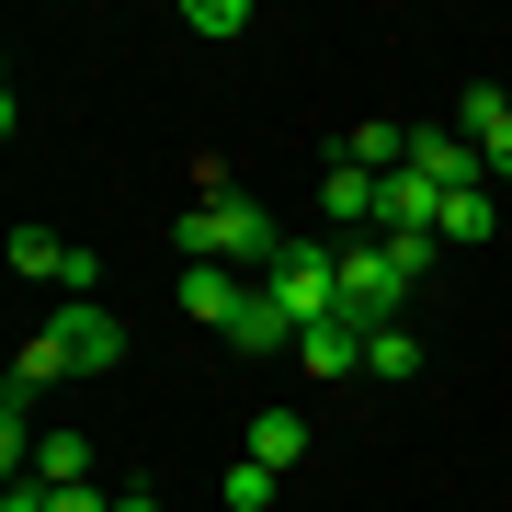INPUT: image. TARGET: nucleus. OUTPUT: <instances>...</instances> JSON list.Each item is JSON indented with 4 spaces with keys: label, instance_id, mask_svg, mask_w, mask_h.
Returning <instances> with one entry per match:
<instances>
[{
    "label": "nucleus",
    "instance_id": "obj_1",
    "mask_svg": "<svg viewBox=\"0 0 512 512\" xmlns=\"http://www.w3.org/2000/svg\"><path fill=\"white\" fill-rule=\"evenodd\" d=\"M171 239H183V262H228V274H239V262H274V251H285V228L262 217V205L239 194V183H217V171H205L194 217L171 228Z\"/></svg>",
    "mask_w": 512,
    "mask_h": 512
},
{
    "label": "nucleus",
    "instance_id": "obj_2",
    "mask_svg": "<svg viewBox=\"0 0 512 512\" xmlns=\"http://www.w3.org/2000/svg\"><path fill=\"white\" fill-rule=\"evenodd\" d=\"M262 296H274L296 330L342 319V239H285V251L262 262Z\"/></svg>",
    "mask_w": 512,
    "mask_h": 512
},
{
    "label": "nucleus",
    "instance_id": "obj_3",
    "mask_svg": "<svg viewBox=\"0 0 512 512\" xmlns=\"http://www.w3.org/2000/svg\"><path fill=\"white\" fill-rule=\"evenodd\" d=\"M12 274H23V285H57V296L80 308V296H92V251L57 239V228H12Z\"/></svg>",
    "mask_w": 512,
    "mask_h": 512
},
{
    "label": "nucleus",
    "instance_id": "obj_4",
    "mask_svg": "<svg viewBox=\"0 0 512 512\" xmlns=\"http://www.w3.org/2000/svg\"><path fill=\"white\" fill-rule=\"evenodd\" d=\"M46 330H57V353H69L80 376H114V365H126V319H114V308H92V296H80V308H57Z\"/></svg>",
    "mask_w": 512,
    "mask_h": 512
},
{
    "label": "nucleus",
    "instance_id": "obj_5",
    "mask_svg": "<svg viewBox=\"0 0 512 512\" xmlns=\"http://www.w3.org/2000/svg\"><path fill=\"white\" fill-rule=\"evenodd\" d=\"M251 274H228V262H183V319L194 330H217V342H228V330H239V308H251Z\"/></svg>",
    "mask_w": 512,
    "mask_h": 512
},
{
    "label": "nucleus",
    "instance_id": "obj_6",
    "mask_svg": "<svg viewBox=\"0 0 512 512\" xmlns=\"http://www.w3.org/2000/svg\"><path fill=\"white\" fill-rule=\"evenodd\" d=\"M410 171L421 183H444V194H467V183H490V160L456 137V126H410Z\"/></svg>",
    "mask_w": 512,
    "mask_h": 512
},
{
    "label": "nucleus",
    "instance_id": "obj_7",
    "mask_svg": "<svg viewBox=\"0 0 512 512\" xmlns=\"http://www.w3.org/2000/svg\"><path fill=\"white\" fill-rule=\"evenodd\" d=\"M319 217H342V239H376V171L330 160V183H319Z\"/></svg>",
    "mask_w": 512,
    "mask_h": 512
},
{
    "label": "nucleus",
    "instance_id": "obj_8",
    "mask_svg": "<svg viewBox=\"0 0 512 512\" xmlns=\"http://www.w3.org/2000/svg\"><path fill=\"white\" fill-rule=\"evenodd\" d=\"M467 148L501 171V183H512V92H490V80L467 92Z\"/></svg>",
    "mask_w": 512,
    "mask_h": 512
},
{
    "label": "nucleus",
    "instance_id": "obj_9",
    "mask_svg": "<svg viewBox=\"0 0 512 512\" xmlns=\"http://www.w3.org/2000/svg\"><path fill=\"white\" fill-rule=\"evenodd\" d=\"M296 365H308V376H365V330H353V319L296 330Z\"/></svg>",
    "mask_w": 512,
    "mask_h": 512
},
{
    "label": "nucleus",
    "instance_id": "obj_10",
    "mask_svg": "<svg viewBox=\"0 0 512 512\" xmlns=\"http://www.w3.org/2000/svg\"><path fill=\"white\" fill-rule=\"evenodd\" d=\"M490 228H501V194H490V183L444 194V217H433V239H444V251H478V239H490Z\"/></svg>",
    "mask_w": 512,
    "mask_h": 512
},
{
    "label": "nucleus",
    "instance_id": "obj_11",
    "mask_svg": "<svg viewBox=\"0 0 512 512\" xmlns=\"http://www.w3.org/2000/svg\"><path fill=\"white\" fill-rule=\"evenodd\" d=\"M342 160L387 183V171H410V126H387V114H376V126H342Z\"/></svg>",
    "mask_w": 512,
    "mask_h": 512
},
{
    "label": "nucleus",
    "instance_id": "obj_12",
    "mask_svg": "<svg viewBox=\"0 0 512 512\" xmlns=\"http://www.w3.org/2000/svg\"><path fill=\"white\" fill-rule=\"evenodd\" d=\"M251 456L274 467V478H296V456H308V421H296V410H251Z\"/></svg>",
    "mask_w": 512,
    "mask_h": 512
},
{
    "label": "nucleus",
    "instance_id": "obj_13",
    "mask_svg": "<svg viewBox=\"0 0 512 512\" xmlns=\"http://www.w3.org/2000/svg\"><path fill=\"white\" fill-rule=\"evenodd\" d=\"M35 490H92V444H80V433H46L35 444Z\"/></svg>",
    "mask_w": 512,
    "mask_h": 512
},
{
    "label": "nucleus",
    "instance_id": "obj_14",
    "mask_svg": "<svg viewBox=\"0 0 512 512\" xmlns=\"http://www.w3.org/2000/svg\"><path fill=\"white\" fill-rule=\"evenodd\" d=\"M365 376H376V387H410V376H421V342H410L399 319H387V330H365Z\"/></svg>",
    "mask_w": 512,
    "mask_h": 512
},
{
    "label": "nucleus",
    "instance_id": "obj_15",
    "mask_svg": "<svg viewBox=\"0 0 512 512\" xmlns=\"http://www.w3.org/2000/svg\"><path fill=\"white\" fill-rule=\"evenodd\" d=\"M296 342V319L274 308V296H251V308H239V330H228V353H285Z\"/></svg>",
    "mask_w": 512,
    "mask_h": 512
},
{
    "label": "nucleus",
    "instance_id": "obj_16",
    "mask_svg": "<svg viewBox=\"0 0 512 512\" xmlns=\"http://www.w3.org/2000/svg\"><path fill=\"white\" fill-rule=\"evenodd\" d=\"M274 490H285V478L262 467V456H239V467L217 478V501H228V512H274Z\"/></svg>",
    "mask_w": 512,
    "mask_h": 512
},
{
    "label": "nucleus",
    "instance_id": "obj_17",
    "mask_svg": "<svg viewBox=\"0 0 512 512\" xmlns=\"http://www.w3.org/2000/svg\"><path fill=\"white\" fill-rule=\"evenodd\" d=\"M57 376H80V365L57 353V330H35V342L12 353V399H23V387H57Z\"/></svg>",
    "mask_w": 512,
    "mask_h": 512
},
{
    "label": "nucleus",
    "instance_id": "obj_18",
    "mask_svg": "<svg viewBox=\"0 0 512 512\" xmlns=\"http://www.w3.org/2000/svg\"><path fill=\"white\" fill-rule=\"evenodd\" d=\"M194 35H251V0H183Z\"/></svg>",
    "mask_w": 512,
    "mask_h": 512
},
{
    "label": "nucleus",
    "instance_id": "obj_19",
    "mask_svg": "<svg viewBox=\"0 0 512 512\" xmlns=\"http://www.w3.org/2000/svg\"><path fill=\"white\" fill-rule=\"evenodd\" d=\"M126 490H46V512H114Z\"/></svg>",
    "mask_w": 512,
    "mask_h": 512
},
{
    "label": "nucleus",
    "instance_id": "obj_20",
    "mask_svg": "<svg viewBox=\"0 0 512 512\" xmlns=\"http://www.w3.org/2000/svg\"><path fill=\"white\" fill-rule=\"evenodd\" d=\"M114 512H160V501H148V490H126V501H114Z\"/></svg>",
    "mask_w": 512,
    "mask_h": 512
}]
</instances>
